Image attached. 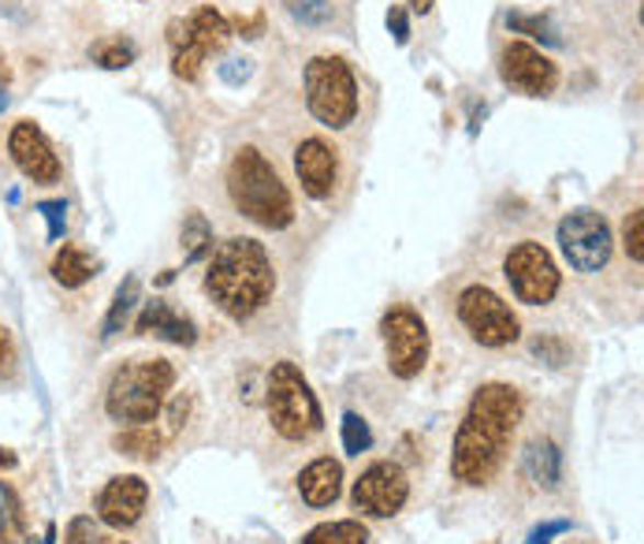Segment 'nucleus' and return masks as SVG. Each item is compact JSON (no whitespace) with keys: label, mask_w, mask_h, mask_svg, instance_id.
I'll use <instances>...</instances> for the list:
<instances>
[{"label":"nucleus","mask_w":644,"mask_h":544,"mask_svg":"<svg viewBox=\"0 0 644 544\" xmlns=\"http://www.w3.org/2000/svg\"><path fill=\"white\" fill-rule=\"evenodd\" d=\"M522 396L504 381L481 384L477 396L470 399V410L462 418L459 433H454V452H451V474L462 485H488L499 474L507 458V447L515 440L518 426H522Z\"/></svg>","instance_id":"obj_1"},{"label":"nucleus","mask_w":644,"mask_h":544,"mask_svg":"<svg viewBox=\"0 0 644 544\" xmlns=\"http://www.w3.org/2000/svg\"><path fill=\"white\" fill-rule=\"evenodd\" d=\"M205 291L221 314L231 321H250L276 295V269L264 250V242L231 236L213 250L210 272H205Z\"/></svg>","instance_id":"obj_2"},{"label":"nucleus","mask_w":644,"mask_h":544,"mask_svg":"<svg viewBox=\"0 0 644 544\" xmlns=\"http://www.w3.org/2000/svg\"><path fill=\"white\" fill-rule=\"evenodd\" d=\"M227 199L246 220L264 231H283L295 224V202H291L287 183L280 180L276 165L258 146L235 149L227 165Z\"/></svg>","instance_id":"obj_3"},{"label":"nucleus","mask_w":644,"mask_h":544,"mask_svg":"<svg viewBox=\"0 0 644 544\" xmlns=\"http://www.w3.org/2000/svg\"><path fill=\"white\" fill-rule=\"evenodd\" d=\"M176 384V365L168 359H135L112 373L105 388V410L120 426H149Z\"/></svg>","instance_id":"obj_4"},{"label":"nucleus","mask_w":644,"mask_h":544,"mask_svg":"<svg viewBox=\"0 0 644 544\" xmlns=\"http://www.w3.org/2000/svg\"><path fill=\"white\" fill-rule=\"evenodd\" d=\"M264 407H269L272 429H276L283 440H291V444H302V440L317 437L320 429H325L320 403L295 362L272 365L269 388H264Z\"/></svg>","instance_id":"obj_5"},{"label":"nucleus","mask_w":644,"mask_h":544,"mask_svg":"<svg viewBox=\"0 0 644 544\" xmlns=\"http://www.w3.org/2000/svg\"><path fill=\"white\" fill-rule=\"evenodd\" d=\"M302 87H306V109L320 127L343 131L358 116V79L350 71L343 56H314L302 71Z\"/></svg>","instance_id":"obj_6"},{"label":"nucleus","mask_w":644,"mask_h":544,"mask_svg":"<svg viewBox=\"0 0 644 544\" xmlns=\"http://www.w3.org/2000/svg\"><path fill=\"white\" fill-rule=\"evenodd\" d=\"M227 37H231V23H227L213 4H202L194 15L168 23V45H172L176 79L194 82L197 71H202V64H205V56L221 53L227 45Z\"/></svg>","instance_id":"obj_7"},{"label":"nucleus","mask_w":644,"mask_h":544,"mask_svg":"<svg viewBox=\"0 0 644 544\" xmlns=\"http://www.w3.org/2000/svg\"><path fill=\"white\" fill-rule=\"evenodd\" d=\"M459 321L473 340L481 347H492V351L510 347L522 336V325H518V314L510 309V303H504L485 284H473L459 295Z\"/></svg>","instance_id":"obj_8"},{"label":"nucleus","mask_w":644,"mask_h":544,"mask_svg":"<svg viewBox=\"0 0 644 544\" xmlns=\"http://www.w3.org/2000/svg\"><path fill=\"white\" fill-rule=\"evenodd\" d=\"M558 247H563V258L570 261L574 272H600L611 261L614 250V236H611V224L603 213L596 209H574L558 220Z\"/></svg>","instance_id":"obj_9"},{"label":"nucleus","mask_w":644,"mask_h":544,"mask_svg":"<svg viewBox=\"0 0 644 544\" xmlns=\"http://www.w3.org/2000/svg\"><path fill=\"white\" fill-rule=\"evenodd\" d=\"M384 351H387V370L399 381H414L429 362V325L421 321L418 309L395 306L381 321Z\"/></svg>","instance_id":"obj_10"},{"label":"nucleus","mask_w":644,"mask_h":544,"mask_svg":"<svg viewBox=\"0 0 644 544\" xmlns=\"http://www.w3.org/2000/svg\"><path fill=\"white\" fill-rule=\"evenodd\" d=\"M504 272L510 280V291L518 295V303L526 306H547L558 295V284H563L552 254L536 239L518 242L504 261Z\"/></svg>","instance_id":"obj_11"},{"label":"nucleus","mask_w":644,"mask_h":544,"mask_svg":"<svg viewBox=\"0 0 644 544\" xmlns=\"http://www.w3.org/2000/svg\"><path fill=\"white\" fill-rule=\"evenodd\" d=\"M358 511L373 514V519H392L406 508L410 500V481H406V471L392 458H381V463L365 466L362 477L354 481V492H350Z\"/></svg>","instance_id":"obj_12"},{"label":"nucleus","mask_w":644,"mask_h":544,"mask_svg":"<svg viewBox=\"0 0 644 544\" xmlns=\"http://www.w3.org/2000/svg\"><path fill=\"white\" fill-rule=\"evenodd\" d=\"M499 75L507 87L529 93V98H544L558 87V68L544 53L533 49L529 42H507L499 53Z\"/></svg>","instance_id":"obj_13"},{"label":"nucleus","mask_w":644,"mask_h":544,"mask_svg":"<svg viewBox=\"0 0 644 544\" xmlns=\"http://www.w3.org/2000/svg\"><path fill=\"white\" fill-rule=\"evenodd\" d=\"M8 157H12L19 172L34 183H56L64 172V165H60V157L53 154L49 138H45L42 127L31 124V120H19V124L12 127V135H8Z\"/></svg>","instance_id":"obj_14"},{"label":"nucleus","mask_w":644,"mask_h":544,"mask_svg":"<svg viewBox=\"0 0 644 544\" xmlns=\"http://www.w3.org/2000/svg\"><path fill=\"white\" fill-rule=\"evenodd\" d=\"M295 175L314 202H328L339 183V157L325 138H302L295 149Z\"/></svg>","instance_id":"obj_15"},{"label":"nucleus","mask_w":644,"mask_h":544,"mask_svg":"<svg viewBox=\"0 0 644 544\" xmlns=\"http://www.w3.org/2000/svg\"><path fill=\"white\" fill-rule=\"evenodd\" d=\"M146 503H149V485L138 474H123V477H112L105 489H101L98 514L112 530H131L146 514Z\"/></svg>","instance_id":"obj_16"},{"label":"nucleus","mask_w":644,"mask_h":544,"mask_svg":"<svg viewBox=\"0 0 644 544\" xmlns=\"http://www.w3.org/2000/svg\"><path fill=\"white\" fill-rule=\"evenodd\" d=\"M138 336H157V340L179 343V347H191L197 340V328L187 314H176L165 298H154V303L142 306L138 321H135Z\"/></svg>","instance_id":"obj_17"},{"label":"nucleus","mask_w":644,"mask_h":544,"mask_svg":"<svg viewBox=\"0 0 644 544\" xmlns=\"http://www.w3.org/2000/svg\"><path fill=\"white\" fill-rule=\"evenodd\" d=\"M339 492H343V466L336 458L320 455L298 474V496L309 508H331L339 500Z\"/></svg>","instance_id":"obj_18"},{"label":"nucleus","mask_w":644,"mask_h":544,"mask_svg":"<svg viewBox=\"0 0 644 544\" xmlns=\"http://www.w3.org/2000/svg\"><path fill=\"white\" fill-rule=\"evenodd\" d=\"M526 474L540 489H558V481H563V452H558L555 440L540 437L526 447Z\"/></svg>","instance_id":"obj_19"},{"label":"nucleus","mask_w":644,"mask_h":544,"mask_svg":"<svg viewBox=\"0 0 644 544\" xmlns=\"http://www.w3.org/2000/svg\"><path fill=\"white\" fill-rule=\"evenodd\" d=\"M93 272H98V261H93L87 247H79V242H64V247L56 250L53 280L60 287H82L87 280H93Z\"/></svg>","instance_id":"obj_20"},{"label":"nucleus","mask_w":644,"mask_h":544,"mask_svg":"<svg viewBox=\"0 0 644 544\" xmlns=\"http://www.w3.org/2000/svg\"><path fill=\"white\" fill-rule=\"evenodd\" d=\"M135 306H138V276H127L116 287V298H112V306H109V314H105V325H101V340H112V336H120L123 325H127L131 314H135Z\"/></svg>","instance_id":"obj_21"},{"label":"nucleus","mask_w":644,"mask_h":544,"mask_svg":"<svg viewBox=\"0 0 644 544\" xmlns=\"http://www.w3.org/2000/svg\"><path fill=\"white\" fill-rule=\"evenodd\" d=\"M179 247H183V261L194 265L205 254H213V224L205 220V213H191L183 220V236H179Z\"/></svg>","instance_id":"obj_22"},{"label":"nucleus","mask_w":644,"mask_h":544,"mask_svg":"<svg viewBox=\"0 0 644 544\" xmlns=\"http://www.w3.org/2000/svg\"><path fill=\"white\" fill-rule=\"evenodd\" d=\"M302 544H369V530L358 519L320 522L302 537Z\"/></svg>","instance_id":"obj_23"},{"label":"nucleus","mask_w":644,"mask_h":544,"mask_svg":"<svg viewBox=\"0 0 644 544\" xmlns=\"http://www.w3.org/2000/svg\"><path fill=\"white\" fill-rule=\"evenodd\" d=\"M160 447V437L154 426H127L116 437V452L120 455H135V458H154Z\"/></svg>","instance_id":"obj_24"},{"label":"nucleus","mask_w":644,"mask_h":544,"mask_svg":"<svg viewBox=\"0 0 644 544\" xmlns=\"http://www.w3.org/2000/svg\"><path fill=\"white\" fill-rule=\"evenodd\" d=\"M507 26L515 34H529V37H540L544 45H563V37L552 23H547L544 15H526V12H510L507 15Z\"/></svg>","instance_id":"obj_25"},{"label":"nucleus","mask_w":644,"mask_h":544,"mask_svg":"<svg viewBox=\"0 0 644 544\" xmlns=\"http://www.w3.org/2000/svg\"><path fill=\"white\" fill-rule=\"evenodd\" d=\"M90 56L101 64V68L120 71V68H127V64L135 60V45L123 42V37H109V42H98V45H93Z\"/></svg>","instance_id":"obj_26"},{"label":"nucleus","mask_w":644,"mask_h":544,"mask_svg":"<svg viewBox=\"0 0 644 544\" xmlns=\"http://www.w3.org/2000/svg\"><path fill=\"white\" fill-rule=\"evenodd\" d=\"M343 452L347 455H362L373 447V433H369V421L362 415H354V410H347L343 415Z\"/></svg>","instance_id":"obj_27"},{"label":"nucleus","mask_w":644,"mask_h":544,"mask_svg":"<svg viewBox=\"0 0 644 544\" xmlns=\"http://www.w3.org/2000/svg\"><path fill=\"white\" fill-rule=\"evenodd\" d=\"M622 247H626L633 265H641L644 261V213L641 209L626 213V224H622Z\"/></svg>","instance_id":"obj_28"},{"label":"nucleus","mask_w":644,"mask_h":544,"mask_svg":"<svg viewBox=\"0 0 644 544\" xmlns=\"http://www.w3.org/2000/svg\"><path fill=\"white\" fill-rule=\"evenodd\" d=\"M287 4V12L298 19V23L306 26H325L331 23V4L328 0H283Z\"/></svg>","instance_id":"obj_29"},{"label":"nucleus","mask_w":644,"mask_h":544,"mask_svg":"<svg viewBox=\"0 0 644 544\" xmlns=\"http://www.w3.org/2000/svg\"><path fill=\"white\" fill-rule=\"evenodd\" d=\"M37 213L49 220V242L64 239V224H68V205H64V202H37Z\"/></svg>","instance_id":"obj_30"},{"label":"nucleus","mask_w":644,"mask_h":544,"mask_svg":"<svg viewBox=\"0 0 644 544\" xmlns=\"http://www.w3.org/2000/svg\"><path fill=\"white\" fill-rule=\"evenodd\" d=\"M533 354L540 362H547V365H563L566 362V347H563V340H555V336H536Z\"/></svg>","instance_id":"obj_31"},{"label":"nucleus","mask_w":644,"mask_h":544,"mask_svg":"<svg viewBox=\"0 0 644 544\" xmlns=\"http://www.w3.org/2000/svg\"><path fill=\"white\" fill-rule=\"evenodd\" d=\"M98 541V533H93V522L87 514H75L68 522V533H64V544H93Z\"/></svg>","instance_id":"obj_32"},{"label":"nucleus","mask_w":644,"mask_h":544,"mask_svg":"<svg viewBox=\"0 0 644 544\" xmlns=\"http://www.w3.org/2000/svg\"><path fill=\"white\" fill-rule=\"evenodd\" d=\"M387 31L395 34V42H399V45L410 42V19H406V12H403L399 4L387 8Z\"/></svg>","instance_id":"obj_33"},{"label":"nucleus","mask_w":644,"mask_h":544,"mask_svg":"<svg viewBox=\"0 0 644 544\" xmlns=\"http://www.w3.org/2000/svg\"><path fill=\"white\" fill-rule=\"evenodd\" d=\"M221 79L227 82V87H239V82L250 79V60L246 56H235V60H227L221 68Z\"/></svg>","instance_id":"obj_34"},{"label":"nucleus","mask_w":644,"mask_h":544,"mask_svg":"<svg viewBox=\"0 0 644 544\" xmlns=\"http://www.w3.org/2000/svg\"><path fill=\"white\" fill-rule=\"evenodd\" d=\"M566 530H570V522H563V519H558V522H544V526H536L533 533H529V544H552L555 533H566Z\"/></svg>","instance_id":"obj_35"},{"label":"nucleus","mask_w":644,"mask_h":544,"mask_svg":"<svg viewBox=\"0 0 644 544\" xmlns=\"http://www.w3.org/2000/svg\"><path fill=\"white\" fill-rule=\"evenodd\" d=\"M264 26V15H253V19H235V31H242L246 37H258Z\"/></svg>","instance_id":"obj_36"},{"label":"nucleus","mask_w":644,"mask_h":544,"mask_svg":"<svg viewBox=\"0 0 644 544\" xmlns=\"http://www.w3.org/2000/svg\"><path fill=\"white\" fill-rule=\"evenodd\" d=\"M12 359H15V354H12V340H8V332L0 328V373L12 365Z\"/></svg>","instance_id":"obj_37"},{"label":"nucleus","mask_w":644,"mask_h":544,"mask_svg":"<svg viewBox=\"0 0 644 544\" xmlns=\"http://www.w3.org/2000/svg\"><path fill=\"white\" fill-rule=\"evenodd\" d=\"M12 466H15V455L8 447H0V471H12Z\"/></svg>","instance_id":"obj_38"},{"label":"nucleus","mask_w":644,"mask_h":544,"mask_svg":"<svg viewBox=\"0 0 644 544\" xmlns=\"http://www.w3.org/2000/svg\"><path fill=\"white\" fill-rule=\"evenodd\" d=\"M410 4H414V12H421V15H429V12H432V4H436V0H410Z\"/></svg>","instance_id":"obj_39"},{"label":"nucleus","mask_w":644,"mask_h":544,"mask_svg":"<svg viewBox=\"0 0 644 544\" xmlns=\"http://www.w3.org/2000/svg\"><path fill=\"white\" fill-rule=\"evenodd\" d=\"M26 544H53V526L45 530V537H42V541H26Z\"/></svg>","instance_id":"obj_40"},{"label":"nucleus","mask_w":644,"mask_h":544,"mask_svg":"<svg viewBox=\"0 0 644 544\" xmlns=\"http://www.w3.org/2000/svg\"><path fill=\"white\" fill-rule=\"evenodd\" d=\"M0 109H4V90H0Z\"/></svg>","instance_id":"obj_41"},{"label":"nucleus","mask_w":644,"mask_h":544,"mask_svg":"<svg viewBox=\"0 0 644 544\" xmlns=\"http://www.w3.org/2000/svg\"><path fill=\"white\" fill-rule=\"evenodd\" d=\"M116 544H123V541H116Z\"/></svg>","instance_id":"obj_42"}]
</instances>
